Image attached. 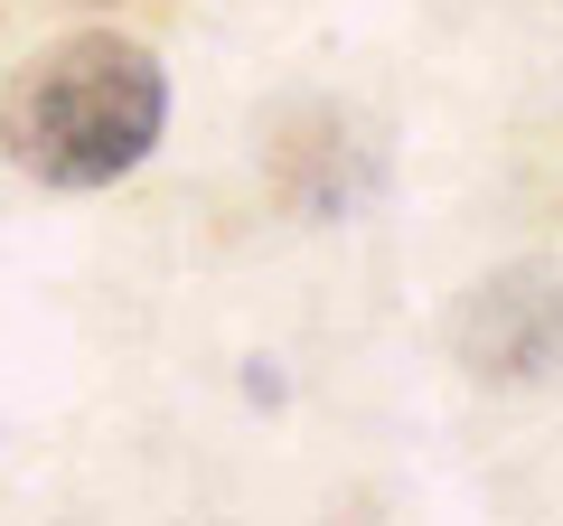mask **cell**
<instances>
[{
  "label": "cell",
  "mask_w": 563,
  "mask_h": 526,
  "mask_svg": "<svg viewBox=\"0 0 563 526\" xmlns=\"http://www.w3.org/2000/svg\"><path fill=\"white\" fill-rule=\"evenodd\" d=\"M161 122H169L161 57L113 39V29H85V39L38 47L10 76V95H0V151L38 188H113L161 151Z\"/></svg>",
  "instance_id": "6da1fadb"
}]
</instances>
